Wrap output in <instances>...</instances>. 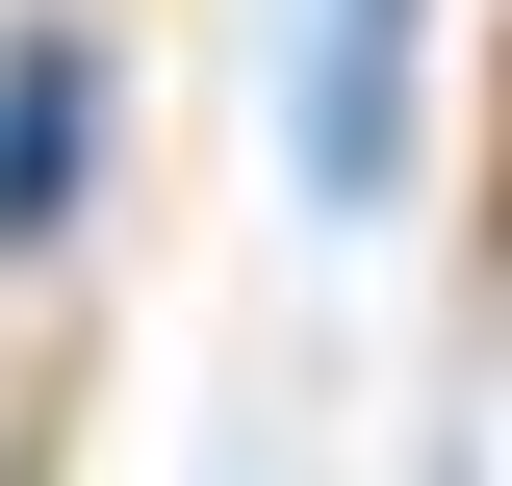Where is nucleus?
I'll use <instances>...</instances> for the list:
<instances>
[{
	"instance_id": "obj_2",
	"label": "nucleus",
	"mask_w": 512,
	"mask_h": 486,
	"mask_svg": "<svg viewBox=\"0 0 512 486\" xmlns=\"http://www.w3.org/2000/svg\"><path fill=\"white\" fill-rule=\"evenodd\" d=\"M77 205H103V26H0V282L77 256Z\"/></svg>"
},
{
	"instance_id": "obj_1",
	"label": "nucleus",
	"mask_w": 512,
	"mask_h": 486,
	"mask_svg": "<svg viewBox=\"0 0 512 486\" xmlns=\"http://www.w3.org/2000/svg\"><path fill=\"white\" fill-rule=\"evenodd\" d=\"M410 52H436V0H308V103H282V180L333 231L410 205Z\"/></svg>"
}]
</instances>
